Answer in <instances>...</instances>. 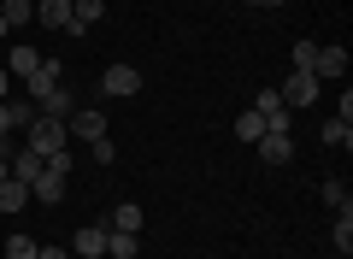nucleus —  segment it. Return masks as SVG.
<instances>
[{
  "mask_svg": "<svg viewBox=\"0 0 353 259\" xmlns=\"http://www.w3.org/2000/svg\"><path fill=\"white\" fill-rule=\"evenodd\" d=\"M141 253V236L130 230H106V259H136Z\"/></svg>",
  "mask_w": 353,
  "mask_h": 259,
  "instance_id": "obj_16",
  "label": "nucleus"
},
{
  "mask_svg": "<svg viewBox=\"0 0 353 259\" xmlns=\"http://www.w3.org/2000/svg\"><path fill=\"white\" fill-rule=\"evenodd\" d=\"M330 242H336V253H347V247H353V207L336 212V224H330Z\"/></svg>",
  "mask_w": 353,
  "mask_h": 259,
  "instance_id": "obj_19",
  "label": "nucleus"
},
{
  "mask_svg": "<svg viewBox=\"0 0 353 259\" xmlns=\"http://www.w3.org/2000/svg\"><path fill=\"white\" fill-rule=\"evenodd\" d=\"M236 136L248 142V148H253V142L265 136V118H259V112H253V106H248V112H241V118H236Z\"/></svg>",
  "mask_w": 353,
  "mask_h": 259,
  "instance_id": "obj_22",
  "label": "nucleus"
},
{
  "mask_svg": "<svg viewBox=\"0 0 353 259\" xmlns=\"http://www.w3.org/2000/svg\"><path fill=\"white\" fill-rule=\"evenodd\" d=\"M324 207H353V200H347V183H341V177H330V183H324Z\"/></svg>",
  "mask_w": 353,
  "mask_h": 259,
  "instance_id": "obj_23",
  "label": "nucleus"
},
{
  "mask_svg": "<svg viewBox=\"0 0 353 259\" xmlns=\"http://www.w3.org/2000/svg\"><path fill=\"white\" fill-rule=\"evenodd\" d=\"M253 148H259L265 165H289V160H294V136H283V130H265Z\"/></svg>",
  "mask_w": 353,
  "mask_h": 259,
  "instance_id": "obj_7",
  "label": "nucleus"
},
{
  "mask_svg": "<svg viewBox=\"0 0 353 259\" xmlns=\"http://www.w3.org/2000/svg\"><path fill=\"white\" fill-rule=\"evenodd\" d=\"M248 6H283V0H248Z\"/></svg>",
  "mask_w": 353,
  "mask_h": 259,
  "instance_id": "obj_32",
  "label": "nucleus"
},
{
  "mask_svg": "<svg viewBox=\"0 0 353 259\" xmlns=\"http://www.w3.org/2000/svg\"><path fill=\"white\" fill-rule=\"evenodd\" d=\"M71 6H77V0H71Z\"/></svg>",
  "mask_w": 353,
  "mask_h": 259,
  "instance_id": "obj_34",
  "label": "nucleus"
},
{
  "mask_svg": "<svg viewBox=\"0 0 353 259\" xmlns=\"http://www.w3.org/2000/svg\"><path fill=\"white\" fill-rule=\"evenodd\" d=\"M36 71H41V53L30 48V41H18V48H12V65H6V77H24V83H30Z\"/></svg>",
  "mask_w": 353,
  "mask_h": 259,
  "instance_id": "obj_12",
  "label": "nucleus"
},
{
  "mask_svg": "<svg viewBox=\"0 0 353 259\" xmlns=\"http://www.w3.org/2000/svg\"><path fill=\"white\" fill-rule=\"evenodd\" d=\"M65 142H71V130H65L59 118H36V124L24 130V148H36L41 160H59V153H65Z\"/></svg>",
  "mask_w": 353,
  "mask_h": 259,
  "instance_id": "obj_2",
  "label": "nucleus"
},
{
  "mask_svg": "<svg viewBox=\"0 0 353 259\" xmlns=\"http://www.w3.org/2000/svg\"><path fill=\"white\" fill-rule=\"evenodd\" d=\"M253 112L265 118V130H283V136H294V112L283 106L277 88H259V95H253Z\"/></svg>",
  "mask_w": 353,
  "mask_h": 259,
  "instance_id": "obj_3",
  "label": "nucleus"
},
{
  "mask_svg": "<svg viewBox=\"0 0 353 259\" xmlns=\"http://www.w3.org/2000/svg\"><path fill=\"white\" fill-rule=\"evenodd\" d=\"M36 112H41V118H71V112H77V100H71V88H53V95L48 100H36Z\"/></svg>",
  "mask_w": 353,
  "mask_h": 259,
  "instance_id": "obj_14",
  "label": "nucleus"
},
{
  "mask_svg": "<svg viewBox=\"0 0 353 259\" xmlns=\"http://www.w3.org/2000/svg\"><path fill=\"white\" fill-rule=\"evenodd\" d=\"M65 177H71V153H59V160L41 165V177L30 183V200H41V207H59V200H65Z\"/></svg>",
  "mask_w": 353,
  "mask_h": 259,
  "instance_id": "obj_1",
  "label": "nucleus"
},
{
  "mask_svg": "<svg viewBox=\"0 0 353 259\" xmlns=\"http://www.w3.org/2000/svg\"><path fill=\"white\" fill-rule=\"evenodd\" d=\"M277 95H283V106H289V112H301V106H312V100L324 95V83H318L312 71H289V83H283Z\"/></svg>",
  "mask_w": 353,
  "mask_h": 259,
  "instance_id": "obj_4",
  "label": "nucleus"
},
{
  "mask_svg": "<svg viewBox=\"0 0 353 259\" xmlns=\"http://www.w3.org/2000/svg\"><path fill=\"white\" fill-rule=\"evenodd\" d=\"M65 130H71V142H101V136H106V112L77 106L71 118H65Z\"/></svg>",
  "mask_w": 353,
  "mask_h": 259,
  "instance_id": "obj_6",
  "label": "nucleus"
},
{
  "mask_svg": "<svg viewBox=\"0 0 353 259\" xmlns=\"http://www.w3.org/2000/svg\"><path fill=\"white\" fill-rule=\"evenodd\" d=\"M36 259H71L65 247H36Z\"/></svg>",
  "mask_w": 353,
  "mask_h": 259,
  "instance_id": "obj_27",
  "label": "nucleus"
},
{
  "mask_svg": "<svg viewBox=\"0 0 353 259\" xmlns=\"http://www.w3.org/2000/svg\"><path fill=\"white\" fill-rule=\"evenodd\" d=\"M106 230H130V236H141V207H136V200L112 207V224H106Z\"/></svg>",
  "mask_w": 353,
  "mask_h": 259,
  "instance_id": "obj_18",
  "label": "nucleus"
},
{
  "mask_svg": "<svg viewBox=\"0 0 353 259\" xmlns=\"http://www.w3.org/2000/svg\"><path fill=\"white\" fill-rule=\"evenodd\" d=\"M318 136H324V148H353V124H341V118H330L324 130H318Z\"/></svg>",
  "mask_w": 353,
  "mask_h": 259,
  "instance_id": "obj_21",
  "label": "nucleus"
},
{
  "mask_svg": "<svg viewBox=\"0 0 353 259\" xmlns=\"http://www.w3.org/2000/svg\"><path fill=\"white\" fill-rule=\"evenodd\" d=\"M24 207H30V183H18V177H6V183H0V212H6V218H18Z\"/></svg>",
  "mask_w": 353,
  "mask_h": 259,
  "instance_id": "obj_11",
  "label": "nucleus"
},
{
  "mask_svg": "<svg viewBox=\"0 0 353 259\" xmlns=\"http://www.w3.org/2000/svg\"><path fill=\"white\" fill-rule=\"evenodd\" d=\"M36 18L48 30H71V0H36Z\"/></svg>",
  "mask_w": 353,
  "mask_h": 259,
  "instance_id": "obj_13",
  "label": "nucleus"
},
{
  "mask_svg": "<svg viewBox=\"0 0 353 259\" xmlns=\"http://www.w3.org/2000/svg\"><path fill=\"white\" fill-rule=\"evenodd\" d=\"M318 59V41H294V71H312Z\"/></svg>",
  "mask_w": 353,
  "mask_h": 259,
  "instance_id": "obj_25",
  "label": "nucleus"
},
{
  "mask_svg": "<svg viewBox=\"0 0 353 259\" xmlns=\"http://www.w3.org/2000/svg\"><path fill=\"white\" fill-rule=\"evenodd\" d=\"M88 153H94V165H112V160H118V148H112V136H101V142H88Z\"/></svg>",
  "mask_w": 353,
  "mask_h": 259,
  "instance_id": "obj_26",
  "label": "nucleus"
},
{
  "mask_svg": "<svg viewBox=\"0 0 353 259\" xmlns=\"http://www.w3.org/2000/svg\"><path fill=\"white\" fill-rule=\"evenodd\" d=\"M53 88H65V71H59V59H41V71L30 77V100H48Z\"/></svg>",
  "mask_w": 353,
  "mask_h": 259,
  "instance_id": "obj_10",
  "label": "nucleus"
},
{
  "mask_svg": "<svg viewBox=\"0 0 353 259\" xmlns=\"http://www.w3.org/2000/svg\"><path fill=\"white\" fill-rule=\"evenodd\" d=\"M312 77H318V83H336V77H347V48H318Z\"/></svg>",
  "mask_w": 353,
  "mask_h": 259,
  "instance_id": "obj_9",
  "label": "nucleus"
},
{
  "mask_svg": "<svg viewBox=\"0 0 353 259\" xmlns=\"http://www.w3.org/2000/svg\"><path fill=\"white\" fill-rule=\"evenodd\" d=\"M0 18H6V24H30V18H36V0H0Z\"/></svg>",
  "mask_w": 353,
  "mask_h": 259,
  "instance_id": "obj_20",
  "label": "nucleus"
},
{
  "mask_svg": "<svg viewBox=\"0 0 353 259\" xmlns=\"http://www.w3.org/2000/svg\"><path fill=\"white\" fill-rule=\"evenodd\" d=\"M71 253L77 259H106V224H83L71 236Z\"/></svg>",
  "mask_w": 353,
  "mask_h": 259,
  "instance_id": "obj_8",
  "label": "nucleus"
},
{
  "mask_svg": "<svg viewBox=\"0 0 353 259\" xmlns=\"http://www.w3.org/2000/svg\"><path fill=\"white\" fill-rule=\"evenodd\" d=\"M41 165H48V160H41L36 148H18V153H12V177H18V183H36Z\"/></svg>",
  "mask_w": 353,
  "mask_h": 259,
  "instance_id": "obj_15",
  "label": "nucleus"
},
{
  "mask_svg": "<svg viewBox=\"0 0 353 259\" xmlns=\"http://www.w3.org/2000/svg\"><path fill=\"white\" fill-rule=\"evenodd\" d=\"M336 259H353V253H336Z\"/></svg>",
  "mask_w": 353,
  "mask_h": 259,
  "instance_id": "obj_33",
  "label": "nucleus"
},
{
  "mask_svg": "<svg viewBox=\"0 0 353 259\" xmlns=\"http://www.w3.org/2000/svg\"><path fill=\"white\" fill-rule=\"evenodd\" d=\"M6 177H12V160H0V183H6Z\"/></svg>",
  "mask_w": 353,
  "mask_h": 259,
  "instance_id": "obj_30",
  "label": "nucleus"
},
{
  "mask_svg": "<svg viewBox=\"0 0 353 259\" xmlns=\"http://www.w3.org/2000/svg\"><path fill=\"white\" fill-rule=\"evenodd\" d=\"M0 41H12V24H6V18H0Z\"/></svg>",
  "mask_w": 353,
  "mask_h": 259,
  "instance_id": "obj_29",
  "label": "nucleus"
},
{
  "mask_svg": "<svg viewBox=\"0 0 353 259\" xmlns=\"http://www.w3.org/2000/svg\"><path fill=\"white\" fill-rule=\"evenodd\" d=\"M0 136H6V100H0Z\"/></svg>",
  "mask_w": 353,
  "mask_h": 259,
  "instance_id": "obj_31",
  "label": "nucleus"
},
{
  "mask_svg": "<svg viewBox=\"0 0 353 259\" xmlns=\"http://www.w3.org/2000/svg\"><path fill=\"white\" fill-rule=\"evenodd\" d=\"M36 247H41V242H30V236H12V242H6V259H36Z\"/></svg>",
  "mask_w": 353,
  "mask_h": 259,
  "instance_id": "obj_24",
  "label": "nucleus"
},
{
  "mask_svg": "<svg viewBox=\"0 0 353 259\" xmlns=\"http://www.w3.org/2000/svg\"><path fill=\"white\" fill-rule=\"evenodd\" d=\"M6 88H12V77H6V65H0V100H6Z\"/></svg>",
  "mask_w": 353,
  "mask_h": 259,
  "instance_id": "obj_28",
  "label": "nucleus"
},
{
  "mask_svg": "<svg viewBox=\"0 0 353 259\" xmlns=\"http://www.w3.org/2000/svg\"><path fill=\"white\" fill-rule=\"evenodd\" d=\"M41 118V112H36V100H6V130H30V124H36Z\"/></svg>",
  "mask_w": 353,
  "mask_h": 259,
  "instance_id": "obj_17",
  "label": "nucleus"
},
{
  "mask_svg": "<svg viewBox=\"0 0 353 259\" xmlns=\"http://www.w3.org/2000/svg\"><path fill=\"white\" fill-rule=\"evenodd\" d=\"M136 88H141V71H136V65H106V71H101V95L130 100Z\"/></svg>",
  "mask_w": 353,
  "mask_h": 259,
  "instance_id": "obj_5",
  "label": "nucleus"
}]
</instances>
